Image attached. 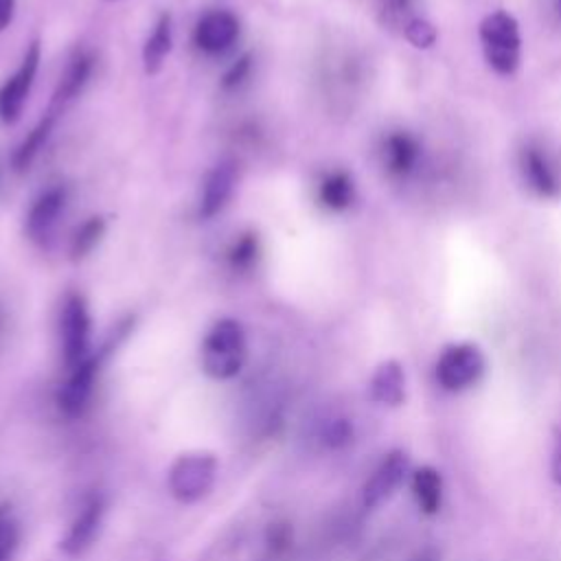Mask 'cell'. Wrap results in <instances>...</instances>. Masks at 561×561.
Returning <instances> with one entry per match:
<instances>
[{
  "label": "cell",
  "mask_w": 561,
  "mask_h": 561,
  "mask_svg": "<svg viewBox=\"0 0 561 561\" xmlns=\"http://www.w3.org/2000/svg\"><path fill=\"white\" fill-rule=\"evenodd\" d=\"M248 357V344L243 327L232 318L217 320L202 342V370L217 379L226 381L241 373Z\"/></svg>",
  "instance_id": "6da1fadb"
},
{
  "label": "cell",
  "mask_w": 561,
  "mask_h": 561,
  "mask_svg": "<svg viewBox=\"0 0 561 561\" xmlns=\"http://www.w3.org/2000/svg\"><path fill=\"white\" fill-rule=\"evenodd\" d=\"M478 35L486 64L497 75H513L522 59V35L517 20L508 11H493L482 18Z\"/></svg>",
  "instance_id": "7a4b0ae2"
},
{
  "label": "cell",
  "mask_w": 561,
  "mask_h": 561,
  "mask_svg": "<svg viewBox=\"0 0 561 561\" xmlns=\"http://www.w3.org/2000/svg\"><path fill=\"white\" fill-rule=\"evenodd\" d=\"M217 478V458L210 454H182L169 469V491L182 504L206 497Z\"/></svg>",
  "instance_id": "3957f363"
},
{
  "label": "cell",
  "mask_w": 561,
  "mask_h": 561,
  "mask_svg": "<svg viewBox=\"0 0 561 561\" xmlns=\"http://www.w3.org/2000/svg\"><path fill=\"white\" fill-rule=\"evenodd\" d=\"M484 373V355L476 344L460 342L447 346L436 362V381L447 392L471 388Z\"/></svg>",
  "instance_id": "277c9868"
},
{
  "label": "cell",
  "mask_w": 561,
  "mask_h": 561,
  "mask_svg": "<svg viewBox=\"0 0 561 561\" xmlns=\"http://www.w3.org/2000/svg\"><path fill=\"white\" fill-rule=\"evenodd\" d=\"M61 353L68 370L79 366L90 355V331L92 320L88 305L81 294H68L61 307Z\"/></svg>",
  "instance_id": "5b68a950"
},
{
  "label": "cell",
  "mask_w": 561,
  "mask_h": 561,
  "mask_svg": "<svg viewBox=\"0 0 561 561\" xmlns=\"http://www.w3.org/2000/svg\"><path fill=\"white\" fill-rule=\"evenodd\" d=\"M39 59H42V46L35 39L28 44L18 70L0 88V123L13 125L20 121L39 68Z\"/></svg>",
  "instance_id": "8992f818"
},
{
  "label": "cell",
  "mask_w": 561,
  "mask_h": 561,
  "mask_svg": "<svg viewBox=\"0 0 561 561\" xmlns=\"http://www.w3.org/2000/svg\"><path fill=\"white\" fill-rule=\"evenodd\" d=\"M101 359H103V353H96V355L90 353L79 366L68 370L70 375H68V379L61 386L59 397H57L59 410L68 419H77L88 410V405L92 401V394H94Z\"/></svg>",
  "instance_id": "52a82bcc"
},
{
  "label": "cell",
  "mask_w": 561,
  "mask_h": 561,
  "mask_svg": "<svg viewBox=\"0 0 561 561\" xmlns=\"http://www.w3.org/2000/svg\"><path fill=\"white\" fill-rule=\"evenodd\" d=\"M408 456L401 449H394L390 454L383 456V460L375 467V471L370 473V478L366 480L364 489H362V502L366 508H377L383 502H388L397 489L401 486V482L408 476Z\"/></svg>",
  "instance_id": "ba28073f"
},
{
  "label": "cell",
  "mask_w": 561,
  "mask_h": 561,
  "mask_svg": "<svg viewBox=\"0 0 561 561\" xmlns=\"http://www.w3.org/2000/svg\"><path fill=\"white\" fill-rule=\"evenodd\" d=\"M519 171H522L526 186L535 195H539L543 199H552L561 193L559 171L543 147L524 145L519 151Z\"/></svg>",
  "instance_id": "9c48e42d"
},
{
  "label": "cell",
  "mask_w": 561,
  "mask_h": 561,
  "mask_svg": "<svg viewBox=\"0 0 561 561\" xmlns=\"http://www.w3.org/2000/svg\"><path fill=\"white\" fill-rule=\"evenodd\" d=\"M66 199L68 193L64 186H50L39 193L26 215V234L31 241H35L37 245H46L53 239L59 217L64 215Z\"/></svg>",
  "instance_id": "30bf717a"
},
{
  "label": "cell",
  "mask_w": 561,
  "mask_h": 561,
  "mask_svg": "<svg viewBox=\"0 0 561 561\" xmlns=\"http://www.w3.org/2000/svg\"><path fill=\"white\" fill-rule=\"evenodd\" d=\"M103 513H105V502L99 493H92L79 515L72 519V524L68 526L64 539H61V550L70 557H79L83 554L96 539L101 524H103Z\"/></svg>",
  "instance_id": "8fae6325"
},
{
  "label": "cell",
  "mask_w": 561,
  "mask_h": 561,
  "mask_svg": "<svg viewBox=\"0 0 561 561\" xmlns=\"http://www.w3.org/2000/svg\"><path fill=\"white\" fill-rule=\"evenodd\" d=\"M381 162L383 169L394 178H408L419 169L423 147L419 138L405 129L388 131L381 140Z\"/></svg>",
  "instance_id": "7c38bea8"
},
{
  "label": "cell",
  "mask_w": 561,
  "mask_h": 561,
  "mask_svg": "<svg viewBox=\"0 0 561 561\" xmlns=\"http://www.w3.org/2000/svg\"><path fill=\"white\" fill-rule=\"evenodd\" d=\"M239 37V20L230 11H208L195 26V46L206 55H221Z\"/></svg>",
  "instance_id": "4fadbf2b"
},
{
  "label": "cell",
  "mask_w": 561,
  "mask_h": 561,
  "mask_svg": "<svg viewBox=\"0 0 561 561\" xmlns=\"http://www.w3.org/2000/svg\"><path fill=\"white\" fill-rule=\"evenodd\" d=\"M234 164L232 162H219L213 167V171L204 180V191H202V202H199V215L204 219L215 217L217 213L224 210L228 204L232 188H234Z\"/></svg>",
  "instance_id": "5bb4252c"
},
{
  "label": "cell",
  "mask_w": 561,
  "mask_h": 561,
  "mask_svg": "<svg viewBox=\"0 0 561 561\" xmlns=\"http://www.w3.org/2000/svg\"><path fill=\"white\" fill-rule=\"evenodd\" d=\"M368 390H370V399L381 405H390V408L401 405L405 399V375L401 364L394 359L379 364L370 377Z\"/></svg>",
  "instance_id": "9a60e30c"
},
{
  "label": "cell",
  "mask_w": 561,
  "mask_h": 561,
  "mask_svg": "<svg viewBox=\"0 0 561 561\" xmlns=\"http://www.w3.org/2000/svg\"><path fill=\"white\" fill-rule=\"evenodd\" d=\"M90 72H92V57L88 53H77L66 72L61 75V81L53 94V101H50V112L59 114L75 96H79V92L83 90V85L88 83L90 79Z\"/></svg>",
  "instance_id": "2e32d148"
},
{
  "label": "cell",
  "mask_w": 561,
  "mask_h": 561,
  "mask_svg": "<svg viewBox=\"0 0 561 561\" xmlns=\"http://www.w3.org/2000/svg\"><path fill=\"white\" fill-rule=\"evenodd\" d=\"M173 46V20L171 13H162L153 24L151 35L142 46V66L147 75H158Z\"/></svg>",
  "instance_id": "e0dca14e"
},
{
  "label": "cell",
  "mask_w": 561,
  "mask_h": 561,
  "mask_svg": "<svg viewBox=\"0 0 561 561\" xmlns=\"http://www.w3.org/2000/svg\"><path fill=\"white\" fill-rule=\"evenodd\" d=\"M318 199L327 210L342 213L355 202V182L346 171H331L318 184Z\"/></svg>",
  "instance_id": "ac0fdd59"
},
{
  "label": "cell",
  "mask_w": 561,
  "mask_h": 561,
  "mask_svg": "<svg viewBox=\"0 0 561 561\" xmlns=\"http://www.w3.org/2000/svg\"><path fill=\"white\" fill-rule=\"evenodd\" d=\"M412 495L425 515H434L443 502V478L434 467H421L412 473Z\"/></svg>",
  "instance_id": "d6986e66"
},
{
  "label": "cell",
  "mask_w": 561,
  "mask_h": 561,
  "mask_svg": "<svg viewBox=\"0 0 561 561\" xmlns=\"http://www.w3.org/2000/svg\"><path fill=\"white\" fill-rule=\"evenodd\" d=\"M55 118H57V114L55 112H46V116H42L39 118V123L28 131V136L20 142V147L15 149V153H13V167H15V171H26L28 167H31V162L37 158V153H39V149H44V145H46V140H48V136H50V129H53V125H55Z\"/></svg>",
  "instance_id": "ffe728a7"
},
{
  "label": "cell",
  "mask_w": 561,
  "mask_h": 561,
  "mask_svg": "<svg viewBox=\"0 0 561 561\" xmlns=\"http://www.w3.org/2000/svg\"><path fill=\"white\" fill-rule=\"evenodd\" d=\"M105 234V219L103 217H90L88 221H83L70 241V256L72 261H81L85 259L101 241V237Z\"/></svg>",
  "instance_id": "44dd1931"
},
{
  "label": "cell",
  "mask_w": 561,
  "mask_h": 561,
  "mask_svg": "<svg viewBox=\"0 0 561 561\" xmlns=\"http://www.w3.org/2000/svg\"><path fill=\"white\" fill-rule=\"evenodd\" d=\"M20 546V522L11 504H0V561H13Z\"/></svg>",
  "instance_id": "7402d4cb"
},
{
  "label": "cell",
  "mask_w": 561,
  "mask_h": 561,
  "mask_svg": "<svg viewBox=\"0 0 561 561\" xmlns=\"http://www.w3.org/2000/svg\"><path fill=\"white\" fill-rule=\"evenodd\" d=\"M259 256V241L252 232L241 234L228 250V263L234 272H245L256 263Z\"/></svg>",
  "instance_id": "603a6c76"
},
{
  "label": "cell",
  "mask_w": 561,
  "mask_h": 561,
  "mask_svg": "<svg viewBox=\"0 0 561 561\" xmlns=\"http://www.w3.org/2000/svg\"><path fill=\"white\" fill-rule=\"evenodd\" d=\"M353 440V425L348 419H331L322 427V443L331 449H342Z\"/></svg>",
  "instance_id": "cb8c5ba5"
},
{
  "label": "cell",
  "mask_w": 561,
  "mask_h": 561,
  "mask_svg": "<svg viewBox=\"0 0 561 561\" xmlns=\"http://www.w3.org/2000/svg\"><path fill=\"white\" fill-rule=\"evenodd\" d=\"M405 39L419 48H427L436 42V28L427 22V20H421V18H414L405 24Z\"/></svg>",
  "instance_id": "d4e9b609"
},
{
  "label": "cell",
  "mask_w": 561,
  "mask_h": 561,
  "mask_svg": "<svg viewBox=\"0 0 561 561\" xmlns=\"http://www.w3.org/2000/svg\"><path fill=\"white\" fill-rule=\"evenodd\" d=\"M291 546V528L287 524H274L267 530V548L278 554Z\"/></svg>",
  "instance_id": "484cf974"
},
{
  "label": "cell",
  "mask_w": 561,
  "mask_h": 561,
  "mask_svg": "<svg viewBox=\"0 0 561 561\" xmlns=\"http://www.w3.org/2000/svg\"><path fill=\"white\" fill-rule=\"evenodd\" d=\"M248 72H250V55H243L237 64H232L230 66V70L224 75V88L226 90H234V88H239L243 81H245V77H248Z\"/></svg>",
  "instance_id": "4316f807"
},
{
  "label": "cell",
  "mask_w": 561,
  "mask_h": 561,
  "mask_svg": "<svg viewBox=\"0 0 561 561\" xmlns=\"http://www.w3.org/2000/svg\"><path fill=\"white\" fill-rule=\"evenodd\" d=\"M15 13V0H0V31H4Z\"/></svg>",
  "instance_id": "83f0119b"
},
{
  "label": "cell",
  "mask_w": 561,
  "mask_h": 561,
  "mask_svg": "<svg viewBox=\"0 0 561 561\" xmlns=\"http://www.w3.org/2000/svg\"><path fill=\"white\" fill-rule=\"evenodd\" d=\"M552 478L557 484H561V438L554 447V454H552Z\"/></svg>",
  "instance_id": "f1b7e54d"
},
{
  "label": "cell",
  "mask_w": 561,
  "mask_h": 561,
  "mask_svg": "<svg viewBox=\"0 0 561 561\" xmlns=\"http://www.w3.org/2000/svg\"><path fill=\"white\" fill-rule=\"evenodd\" d=\"M410 561H438V554H436V550H432V548H425V550H421V552H416Z\"/></svg>",
  "instance_id": "f546056e"
},
{
  "label": "cell",
  "mask_w": 561,
  "mask_h": 561,
  "mask_svg": "<svg viewBox=\"0 0 561 561\" xmlns=\"http://www.w3.org/2000/svg\"><path fill=\"white\" fill-rule=\"evenodd\" d=\"M554 11H557V15L561 20V0H554Z\"/></svg>",
  "instance_id": "4dcf8cb0"
}]
</instances>
